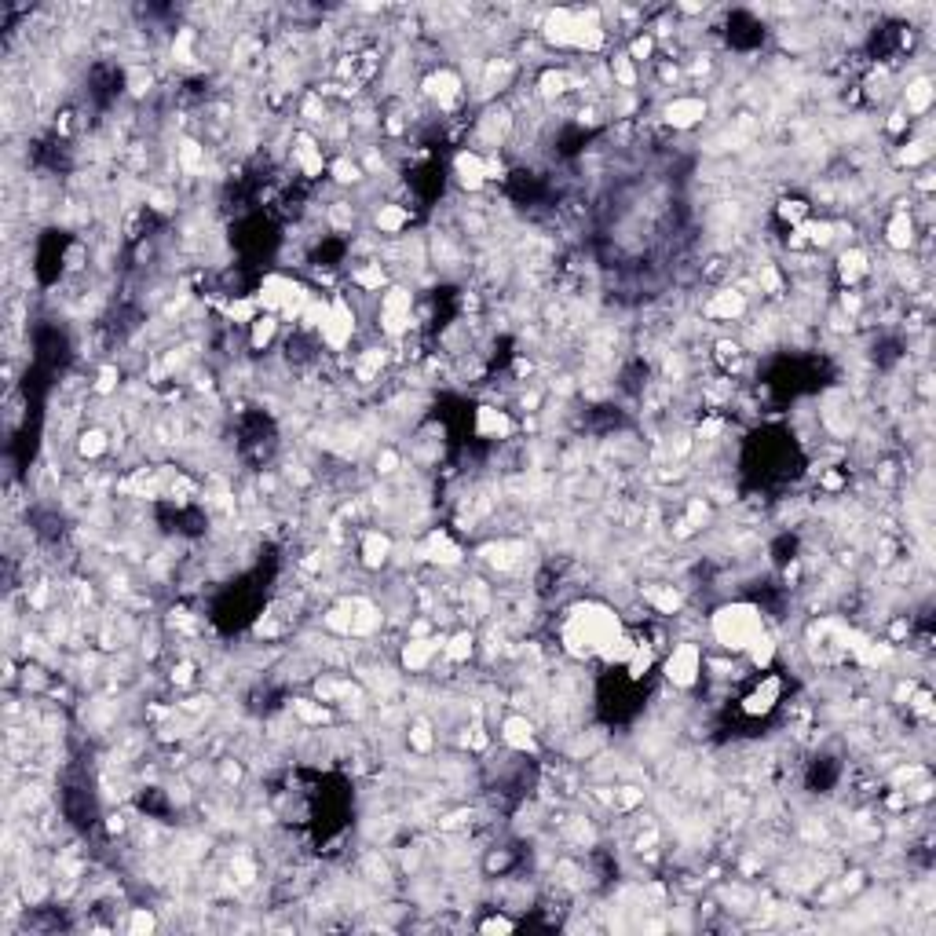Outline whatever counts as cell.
<instances>
[{"label": "cell", "instance_id": "6da1fadb", "mask_svg": "<svg viewBox=\"0 0 936 936\" xmlns=\"http://www.w3.org/2000/svg\"><path fill=\"white\" fill-rule=\"evenodd\" d=\"M622 615L604 600H575L560 622V644L571 659H600L622 637Z\"/></svg>", "mask_w": 936, "mask_h": 936}, {"label": "cell", "instance_id": "7a4b0ae2", "mask_svg": "<svg viewBox=\"0 0 936 936\" xmlns=\"http://www.w3.org/2000/svg\"><path fill=\"white\" fill-rule=\"evenodd\" d=\"M706 629H710V640L721 651H728V655H746V648L765 633L768 622H765V611H761L754 600H724V604H717L710 611Z\"/></svg>", "mask_w": 936, "mask_h": 936}, {"label": "cell", "instance_id": "3957f363", "mask_svg": "<svg viewBox=\"0 0 936 936\" xmlns=\"http://www.w3.org/2000/svg\"><path fill=\"white\" fill-rule=\"evenodd\" d=\"M377 330L388 341H403L414 330V289L403 282H392L377 297Z\"/></svg>", "mask_w": 936, "mask_h": 936}, {"label": "cell", "instance_id": "277c9868", "mask_svg": "<svg viewBox=\"0 0 936 936\" xmlns=\"http://www.w3.org/2000/svg\"><path fill=\"white\" fill-rule=\"evenodd\" d=\"M355 330H359V311L351 308L348 293H333V297L326 300V315H322V322H319V344L326 351H337V355H341L351 344V337H355Z\"/></svg>", "mask_w": 936, "mask_h": 936}, {"label": "cell", "instance_id": "5b68a950", "mask_svg": "<svg viewBox=\"0 0 936 936\" xmlns=\"http://www.w3.org/2000/svg\"><path fill=\"white\" fill-rule=\"evenodd\" d=\"M702 670H706V651H702L699 640H681V644H673L670 655H666V662H662L666 681H670L673 688H681V692H692L695 684L702 681Z\"/></svg>", "mask_w": 936, "mask_h": 936}, {"label": "cell", "instance_id": "8992f818", "mask_svg": "<svg viewBox=\"0 0 936 936\" xmlns=\"http://www.w3.org/2000/svg\"><path fill=\"white\" fill-rule=\"evenodd\" d=\"M421 96L439 110H454L465 99V77L454 70V66H436L428 70L425 81H421Z\"/></svg>", "mask_w": 936, "mask_h": 936}, {"label": "cell", "instance_id": "52a82bcc", "mask_svg": "<svg viewBox=\"0 0 936 936\" xmlns=\"http://www.w3.org/2000/svg\"><path fill=\"white\" fill-rule=\"evenodd\" d=\"M659 114H662V121H666V128H673V132H692L695 125L706 121L710 103L702 96H673L662 103Z\"/></svg>", "mask_w": 936, "mask_h": 936}, {"label": "cell", "instance_id": "ba28073f", "mask_svg": "<svg viewBox=\"0 0 936 936\" xmlns=\"http://www.w3.org/2000/svg\"><path fill=\"white\" fill-rule=\"evenodd\" d=\"M450 176H454V183H458L465 194H479L490 183L487 154H479V150H472V147H461L458 154H454V161H450Z\"/></svg>", "mask_w": 936, "mask_h": 936}, {"label": "cell", "instance_id": "9c48e42d", "mask_svg": "<svg viewBox=\"0 0 936 936\" xmlns=\"http://www.w3.org/2000/svg\"><path fill=\"white\" fill-rule=\"evenodd\" d=\"M498 739L505 750L512 754H534L538 750V732H534V721L523 710H512L501 717L498 724Z\"/></svg>", "mask_w": 936, "mask_h": 936}, {"label": "cell", "instance_id": "30bf717a", "mask_svg": "<svg viewBox=\"0 0 936 936\" xmlns=\"http://www.w3.org/2000/svg\"><path fill=\"white\" fill-rule=\"evenodd\" d=\"M472 432H476L479 439H487V443H505V439L516 436V417L509 414V410H501V406H476V414H472Z\"/></svg>", "mask_w": 936, "mask_h": 936}, {"label": "cell", "instance_id": "8fae6325", "mask_svg": "<svg viewBox=\"0 0 936 936\" xmlns=\"http://www.w3.org/2000/svg\"><path fill=\"white\" fill-rule=\"evenodd\" d=\"M293 169L304 176V180H322V172L330 169L326 165V154H322V139H315L308 128H300L293 136Z\"/></svg>", "mask_w": 936, "mask_h": 936}, {"label": "cell", "instance_id": "7c38bea8", "mask_svg": "<svg viewBox=\"0 0 936 936\" xmlns=\"http://www.w3.org/2000/svg\"><path fill=\"white\" fill-rule=\"evenodd\" d=\"M395 556V538L388 531H377V527H366L359 534V567L362 571H384L392 564Z\"/></svg>", "mask_w": 936, "mask_h": 936}, {"label": "cell", "instance_id": "4fadbf2b", "mask_svg": "<svg viewBox=\"0 0 936 936\" xmlns=\"http://www.w3.org/2000/svg\"><path fill=\"white\" fill-rule=\"evenodd\" d=\"M779 702H783V677H776V673L765 670V677H761V681L743 695V713L746 717H768Z\"/></svg>", "mask_w": 936, "mask_h": 936}, {"label": "cell", "instance_id": "5bb4252c", "mask_svg": "<svg viewBox=\"0 0 936 936\" xmlns=\"http://www.w3.org/2000/svg\"><path fill=\"white\" fill-rule=\"evenodd\" d=\"M746 311H750V300H746L743 289H735V286L717 289V293L702 304V315L713 322H739Z\"/></svg>", "mask_w": 936, "mask_h": 936}, {"label": "cell", "instance_id": "9a60e30c", "mask_svg": "<svg viewBox=\"0 0 936 936\" xmlns=\"http://www.w3.org/2000/svg\"><path fill=\"white\" fill-rule=\"evenodd\" d=\"M918 220L911 209H893V216L885 220V245L893 249V253H911L918 245Z\"/></svg>", "mask_w": 936, "mask_h": 936}, {"label": "cell", "instance_id": "2e32d148", "mask_svg": "<svg viewBox=\"0 0 936 936\" xmlns=\"http://www.w3.org/2000/svg\"><path fill=\"white\" fill-rule=\"evenodd\" d=\"M834 271H838L841 289H856L863 278L874 271L871 253H867V249H860V245H849V249H841V253H838V264H834Z\"/></svg>", "mask_w": 936, "mask_h": 936}, {"label": "cell", "instance_id": "e0dca14e", "mask_svg": "<svg viewBox=\"0 0 936 936\" xmlns=\"http://www.w3.org/2000/svg\"><path fill=\"white\" fill-rule=\"evenodd\" d=\"M933 99H936L933 77L918 74V77H911V81L904 85V92H900V110H904V114L915 121V117H926L929 114Z\"/></svg>", "mask_w": 936, "mask_h": 936}, {"label": "cell", "instance_id": "ac0fdd59", "mask_svg": "<svg viewBox=\"0 0 936 936\" xmlns=\"http://www.w3.org/2000/svg\"><path fill=\"white\" fill-rule=\"evenodd\" d=\"M421 556H425L428 564H439V567H458L461 564V545L450 538L447 531H428V538L421 542Z\"/></svg>", "mask_w": 936, "mask_h": 936}, {"label": "cell", "instance_id": "d6986e66", "mask_svg": "<svg viewBox=\"0 0 936 936\" xmlns=\"http://www.w3.org/2000/svg\"><path fill=\"white\" fill-rule=\"evenodd\" d=\"M74 450L81 461H103L114 450V439H110V432L103 425H88L77 432L74 439Z\"/></svg>", "mask_w": 936, "mask_h": 936}, {"label": "cell", "instance_id": "ffe728a7", "mask_svg": "<svg viewBox=\"0 0 936 936\" xmlns=\"http://www.w3.org/2000/svg\"><path fill=\"white\" fill-rule=\"evenodd\" d=\"M476 633L472 629H454V633H447V640H443V662H450V666H465L468 659H476Z\"/></svg>", "mask_w": 936, "mask_h": 936}, {"label": "cell", "instance_id": "44dd1931", "mask_svg": "<svg viewBox=\"0 0 936 936\" xmlns=\"http://www.w3.org/2000/svg\"><path fill=\"white\" fill-rule=\"evenodd\" d=\"M410 220H414V213H410L406 205H395V202L377 205V213H373V227L381 234H388V238H399V234L410 227Z\"/></svg>", "mask_w": 936, "mask_h": 936}, {"label": "cell", "instance_id": "7402d4cb", "mask_svg": "<svg viewBox=\"0 0 936 936\" xmlns=\"http://www.w3.org/2000/svg\"><path fill=\"white\" fill-rule=\"evenodd\" d=\"M436 728H432V721L428 717H414L410 721V728H406V746L414 750L417 757H428L432 750H436Z\"/></svg>", "mask_w": 936, "mask_h": 936}, {"label": "cell", "instance_id": "603a6c76", "mask_svg": "<svg viewBox=\"0 0 936 936\" xmlns=\"http://www.w3.org/2000/svg\"><path fill=\"white\" fill-rule=\"evenodd\" d=\"M330 176L337 187H359V183L366 180V169H362V161H355L351 154H337V158L330 161Z\"/></svg>", "mask_w": 936, "mask_h": 936}, {"label": "cell", "instance_id": "cb8c5ba5", "mask_svg": "<svg viewBox=\"0 0 936 936\" xmlns=\"http://www.w3.org/2000/svg\"><path fill=\"white\" fill-rule=\"evenodd\" d=\"M776 655H779V644H776V637H772L768 629L754 640V644H750V648H746V659H750V666H754V670H772Z\"/></svg>", "mask_w": 936, "mask_h": 936}, {"label": "cell", "instance_id": "d4e9b609", "mask_svg": "<svg viewBox=\"0 0 936 936\" xmlns=\"http://www.w3.org/2000/svg\"><path fill=\"white\" fill-rule=\"evenodd\" d=\"M158 926L161 922H158V915H154V907H128L125 922H121L125 933H154Z\"/></svg>", "mask_w": 936, "mask_h": 936}, {"label": "cell", "instance_id": "484cf974", "mask_svg": "<svg viewBox=\"0 0 936 936\" xmlns=\"http://www.w3.org/2000/svg\"><path fill=\"white\" fill-rule=\"evenodd\" d=\"M809 213H812V205L805 202V198H783V202L776 205V216L790 227H801L809 220Z\"/></svg>", "mask_w": 936, "mask_h": 936}, {"label": "cell", "instance_id": "4316f807", "mask_svg": "<svg viewBox=\"0 0 936 936\" xmlns=\"http://www.w3.org/2000/svg\"><path fill=\"white\" fill-rule=\"evenodd\" d=\"M929 154H933V143H929V139H907L904 150L896 154V161L907 165V169H915V165H926Z\"/></svg>", "mask_w": 936, "mask_h": 936}, {"label": "cell", "instance_id": "83f0119b", "mask_svg": "<svg viewBox=\"0 0 936 936\" xmlns=\"http://www.w3.org/2000/svg\"><path fill=\"white\" fill-rule=\"evenodd\" d=\"M399 468H403V458H399V450L381 447V450H377V454H373V472H377V476H384V479H388V476H395Z\"/></svg>", "mask_w": 936, "mask_h": 936}, {"label": "cell", "instance_id": "f1b7e54d", "mask_svg": "<svg viewBox=\"0 0 936 936\" xmlns=\"http://www.w3.org/2000/svg\"><path fill=\"white\" fill-rule=\"evenodd\" d=\"M516 926H520V922L509 915H490V918H483V922H476L479 933H512Z\"/></svg>", "mask_w": 936, "mask_h": 936}]
</instances>
